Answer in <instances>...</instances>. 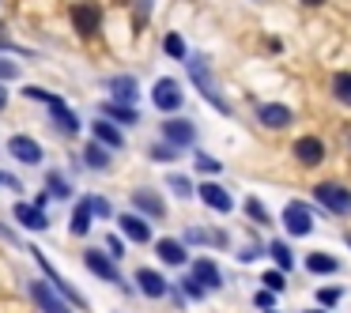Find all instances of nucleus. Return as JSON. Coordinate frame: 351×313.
Wrapping results in <instances>:
<instances>
[{"label": "nucleus", "mask_w": 351, "mask_h": 313, "mask_svg": "<svg viewBox=\"0 0 351 313\" xmlns=\"http://www.w3.org/2000/svg\"><path fill=\"white\" fill-rule=\"evenodd\" d=\"M84 268L95 275V279H106V283H114V287H121L125 295H136V290H129V283H125V275H121V264H117L114 257H110L106 249H84Z\"/></svg>", "instance_id": "obj_1"}, {"label": "nucleus", "mask_w": 351, "mask_h": 313, "mask_svg": "<svg viewBox=\"0 0 351 313\" xmlns=\"http://www.w3.org/2000/svg\"><path fill=\"white\" fill-rule=\"evenodd\" d=\"M189 76H193V84H197V91L204 95V99L212 102V106L219 110L223 117H230V114H234V110H230V102L223 99L219 84H215V79H212V72H208V61H204V57H193V61H189Z\"/></svg>", "instance_id": "obj_2"}, {"label": "nucleus", "mask_w": 351, "mask_h": 313, "mask_svg": "<svg viewBox=\"0 0 351 313\" xmlns=\"http://www.w3.org/2000/svg\"><path fill=\"white\" fill-rule=\"evenodd\" d=\"M152 102H155V110H162V114H178V110L185 106V87H182V79L159 76V79L152 84Z\"/></svg>", "instance_id": "obj_3"}, {"label": "nucleus", "mask_w": 351, "mask_h": 313, "mask_svg": "<svg viewBox=\"0 0 351 313\" xmlns=\"http://www.w3.org/2000/svg\"><path fill=\"white\" fill-rule=\"evenodd\" d=\"M31 257H34V260H38V268H42V272H46V279H49V287H53V290H57V295H61V298H64V302H72V305H76V310H87V298H84V295H80V290H76V287H72V283H69V279H64V275H61V272H57V268H53V264H49V260H46V253H42V249H31Z\"/></svg>", "instance_id": "obj_4"}, {"label": "nucleus", "mask_w": 351, "mask_h": 313, "mask_svg": "<svg viewBox=\"0 0 351 313\" xmlns=\"http://www.w3.org/2000/svg\"><path fill=\"white\" fill-rule=\"evenodd\" d=\"M69 16L80 38H91V34L102 31V4H95V0H76L69 8Z\"/></svg>", "instance_id": "obj_5"}, {"label": "nucleus", "mask_w": 351, "mask_h": 313, "mask_svg": "<svg viewBox=\"0 0 351 313\" xmlns=\"http://www.w3.org/2000/svg\"><path fill=\"white\" fill-rule=\"evenodd\" d=\"M27 295H31V302L38 305L42 313H76V305L64 302V298L49 287V279H31L27 283Z\"/></svg>", "instance_id": "obj_6"}, {"label": "nucleus", "mask_w": 351, "mask_h": 313, "mask_svg": "<svg viewBox=\"0 0 351 313\" xmlns=\"http://www.w3.org/2000/svg\"><path fill=\"white\" fill-rule=\"evenodd\" d=\"M313 197L321 200V208L332 215H351V189L340 181H321L317 189H313Z\"/></svg>", "instance_id": "obj_7"}, {"label": "nucleus", "mask_w": 351, "mask_h": 313, "mask_svg": "<svg viewBox=\"0 0 351 313\" xmlns=\"http://www.w3.org/2000/svg\"><path fill=\"white\" fill-rule=\"evenodd\" d=\"M283 230H287L291 238L313 234V212H310V204H302V200H291V204L283 208Z\"/></svg>", "instance_id": "obj_8"}, {"label": "nucleus", "mask_w": 351, "mask_h": 313, "mask_svg": "<svg viewBox=\"0 0 351 313\" xmlns=\"http://www.w3.org/2000/svg\"><path fill=\"white\" fill-rule=\"evenodd\" d=\"M159 136L182 151V147L197 144V125H193L189 117H167V121H162V129H159Z\"/></svg>", "instance_id": "obj_9"}, {"label": "nucleus", "mask_w": 351, "mask_h": 313, "mask_svg": "<svg viewBox=\"0 0 351 313\" xmlns=\"http://www.w3.org/2000/svg\"><path fill=\"white\" fill-rule=\"evenodd\" d=\"M8 155L16 162H23V166H38L42 159H46V151H42L38 140L23 136V132H16V136H8Z\"/></svg>", "instance_id": "obj_10"}, {"label": "nucleus", "mask_w": 351, "mask_h": 313, "mask_svg": "<svg viewBox=\"0 0 351 313\" xmlns=\"http://www.w3.org/2000/svg\"><path fill=\"white\" fill-rule=\"evenodd\" d=\"M257 121L265 125V129H287L291 121H295V110L283 106V102H261L257 106Z\"/></svg>", "instance_id": "obj_11"}, {"label": "nucleus", "mask_w": 351, "mask_h": 313, "mask_svg": "<svg viewBox=\"0 0 351 313\" xmlns=\"http://www.w3.org/2000/svg\"><path fill=\"white\" fill-rule=\"evenodd\" d=\"M155 257L167 268H182L185 260H189V245H185L182 238H159V242H155Z\"/></svg>", "instance_id": "obj_12"}, {"label": "nucleus", "mask_w": 351, "mask_h": 313, "mask_svg": "<svg viewBox=\"0 0 351 313\" xmlns=\"http://www.w3.org/2000/svg\"><path fill=\"white\" fill-rule=\"evenodd\" d=\"M12 215H16V223L23 230H34V234H38V230H49V219H46V208H38L31 200V204H23V200H19L16 208H12Z\"/></svg>", "instance_id": "obj_13"}, {"label": "nucleus", "mask_w": 351, "mask_h": 313, "mask_svg": "<svg viewBox=\"0 0 351 313\" xmlns=\"http://www.w3.org/2000/svg\"><path fill=\"white\" fill-rule=\"evenodd\" d=\"M117 227H121V234L129 238V242H136V245H147V242H152V223L140 219V215H132V212H121V215H117Z\"/></svg>", "instance_id": "obj_14"}, {"label": "nucleus", "mask_w": 351, "mask_h": 313, "mask_svg": "<svg viewBox=\"0 0 351 313\" xmlns=\"http://www.w3.org/2000/svg\"><path fill=\"white\" fill-rule=\"evenodd\" d=\"M91 136L99 140V144H106L110 151H125V132L117 129L110 117H95V121H91Z\"/></svg>", "instance_id": "obj_15"}, {"label": "nucleus", "mask_w": 351, "mask_h": 313, "mask_svg": "<svg viewBox=\"0 0 351 313\" xmlns=\"http://www.w3.org/2000/svg\"><path fill=\"white\" fill-rule=\"evenodd\" d=\"M197 197H200V204H204V208H212V212H219V215H230V212H234V200H230V192L219 189V185H212V181L200 185Z\"/></svg>", "instance_id": "obj_16"}, {"label": "nucleus", "mask_w": 351, "mask_h": 313, "mask_svg": "<svg viewBox=\"0 0 351 313\" xmlns=\"http://www.w3.org/2000/svg\"><path fill=\"white\" fill-rule=\"evenodd\" d=\"M193 279L204 283L208 290H223V283H227V279H223V272H219V264H215L212 257H197V260H193Z\"/></svg>", "instance_id": "obj_17"}, {"label": "nucleus", "mask_w": 351, "mask_h": 313, "mask_svg": "<svg viewBox=\"0 0 351 313\" xmlns=\"http://www.w3.org/2000/svg\"><path fill=\"white\" fill-rule=\"evenodd\" d=\"M49 121H53L57 129L64 132V136H76V132H80V117L69 110V102H64V99H53V102H49Z\"/></svg>", "instance_id": "obj_18"}, {"label": "nucleus", "mask_w": 351, "mask_h": 313, "mask_svg": "<svg viewBox=\"0 0 351 313\" xmlns=\"http://www.w3.org/2000/svg\"><path fill=\"white\" fill-rule=\"evenodd\" d=\"M295 159L306 162V166H321V162H325V144H321L317 136L295 140Z\"/></svg>", "instance_id": "obj_19"}, {"label": "nucleus", "mask_w": 351, "mask_h": 313, "mask_svg": "<svg viewBox=\"0 0 351 313\" xmlns=\"http://www.w3.org/2000/svg\"><path fill=\"white\" fill-rule=\"evenodd\" d=\"M106 87H110V99H114V102H129V106H136L140 87H136V79H132V76H110Z\"/></svg>", "instance_id": "obj_20"}, {"label": "nucleus", "mask_w": 351, "mask_h": 313, "mask_svg": "<svg viewBox=\"0 0 351 313\" xmlns=\"http://www.w3.org/2000/svg\"><path fill=\"white\" fill-rule=\"evenodd\" d=\"M136 287L144 298H167V279H162L159 272H152V268H136Z\"/></svg>", "instance_id": "obj_21"}, {"label": "nucleus", "mask_w": 351, "mask_h": 313, "mask_svg": "<svg viewBox=\"0 0 351 313\" xmlns=\"http://www.w3.org/2000/svg\"><path fill=\"white\" fill-rule=\"evenodd\" d=\"M132 208L144 212V215H152V219H162V215H167V204L159 200V192H155V189H136V192H132Z\"/></svg>", "instance_id": "obj_22"}, {"label": "nucleus", "mask_w": 351, "mask_h": 313, "mask_svg": "<svg viewBox=\"0 0 351 313\" xmlns=\"http://www.w3.org/2000/svg\"><path fill=\"white\" fill-rule=\"evenodd\" d=\"M306 272H313V275H336L340 272V260L332 257V253H321V249H313V253H306Z\"/></svg>", "instance_id": "obj_23"}, {"label": "nucleus", "mask_w": 351, "mask_h": 313, "mask_svg": "<svg viewBox=\"0 0 351 313\" xmlns=\"http://www.w3.org/2000/svg\"><path fill=\"white\" fill-rule=\"evenodd\" d=\"M84 162L91 170H99V174H106L110 166H114V155H110L106 144H99V140H91V144L84 147Z\"/></svg>", "instance_id": "obj_24"}, {"label": "nucleus", "mask_w": 351, "mask_h": 313, "mask_svg": "<svg viewBox=\"0 0 351 313\" xmlns=\"http://www.w3.org/2000/svg\"><path fill=\"white\" fill-rule=\"evenodd\" d=\"M99 110H102V117H110L114 125H136L140 121V114L129 106V102H114V99H110V102H102Z\"/></svg>", "instance_id": "obj_25"}, {"label": "nucleus", "mask_w": 351, "mask_h": 313, "mask_svg": "<svg viewBox=\"0 0 351 313\" xmlns=\"http://www.w3.org/2000/svg\"><path fill=\"white\" fill-rule=\"evenodd\" d=\"M91 219H95V215H91V208H87V200H80V204H76V212H72V238H87V234H91Z\"/></svg>", "instance_id": "obj_26"}, {"label": "nucleus", "mask_w": 351, "mask_h": 313, "mask_svg": "<svg viewBox=\"0 0 351 313\" xmlns=\"http://www.w3.org/2000/svg\"><path fill=\"white\" fill-rule=\"evenodd\" d=\"M268 257L276 260V268H280V272H291V268H295V253H291V245L280 242V238H276V242H268Z\"/></svg>", "instance_id": "obj_27"}, {"label": "nucleus", "mask_w": 351, "mask_h": 313, "mask_svg": "<svg viewBox=\"0 0 351 313\" xmlns=\"http://www.w3.org/2000/svg\"><path fill=\"white\" fill-rule=\"evenodd\" d=\"M162 49H167L170 61H185V57H189V42H185L182 34H174V31H170L167 38H162Z\"/></svg>", "instance_id": "obj_28"}, {"label": "nucleus", "mask_w": 351, "mask_h": 313, "mask_svg": "<svg viewBox=\"0 0 351 313\" xmlns=\"http://www.w3.org/2000/svg\"><path fill=\"white\" fill-rule=\"evenodd\" d=\"M332 99L351 106V72H336L332 76Z\"/></svg>", "instance_id": "obj_29"}, {"label": "nucleus", "mask_w": 351, "mask_h": 313, "mask_svg": "<svg viewBox=\"0 0 351 313\" xmlns=\"http://www.w3.org/2000/svg\"><path fill=\"white\" fill-rule=\"evenodd\" d=\"M46 192H49V197H57V200H69V197H72V185H69V177H61V174H49V177H46Z\"/></svg>", "instance_id": "obj_30"}, {"label": "nucleus", "mask_w": 351, "mask_h": 313, "mask_svg": "<svg viewBox=\"0 0 351 313\" xmlns=\"http://www.w3.org/2000/svg\"><path fill=\"white\" fill-rule=\"evenodd\" d=\"M245 212H250V219H257L261 227H272V212H268L257 197H245Z\"/></svg>", "instance_id": "obj_31"}, {"label": "nucleus", "mask_w": 351, "mask_h": 313, "mask_svg": "<svg viewBox=\"0 0 351 313\" xmlns=\"http://www.w3.org/2000/svg\"><path fill=\"white\" fill-rule=\"evenodd\" d=\"M87 208H91V215L95 219H110V215H114V208L106 204V197H99V192H87Z\"/></svg>", "instance_id": "obj_32"}, {"label": "nucleus", "mask_w": 351, "mask_h": 313, "mask_svg": "<svg viewBox=\"0 0 351 313\" xmlns=\"http://www.w3.org/2000/svg\"><path fill=\"white\" fill-rule=\"evenodd\" d=\"M178 290H185V298H193V302H204V298H208V287H204V283H197L193 275H185V279L178 283Z\"/></svg>", "instance_id": "obj_33"}, {"label": "nucleus", "mask_w": 351, "mask_h": 313, "mask_svg": "<svg viewBox=\"0 0 351 313\" xmlns=\"http://www.w3.org/2000/svg\"><path fill=\"white\" fill-rule=\"evenodd\" d=\"M167 185H170V192H178L182 200H189L193 192H197V189H193V181H189V177H182V174H167Z\"/></svg>", "instance_id": "obj_34"}, {"label": "nucleus", "mask_w": 351, "mask_h": 313, "mask_svg": "<svg viewBox=\"0 0 351 313\" xmlns=\"http://www.w3.org/2000/svg\"><path fill=\"white\" fill-rule=\"evenodd\" d=\"M261 283H265L268 290H276V295H280V290H287V272H280V268H268V272L261 275Z\"/></svg>", "instance_id": "obj_35"}, {"label": "nucleus", "mask_w": 351, "mask_h": 313, "mask_svg": "<svg viewBox=\"0 0 351 313\" xmlns=\"http://www.w3.org/2000/svg\"><path fill=\"white\" fill-rule=\"evenodd\" d=\"M147 155H152L155 162H174L178 159V147L174 144H152V147H147Z\"/></svg>", "instance_id": "obj_36"}, {"label": "nucleus", "mask_w": 351, "mask_h": 313, "mask_svg": "<svg viewBox=\"0 0 351 313\" xmlns=\"http://www.w3.org/2000/svg\"><path fill=\"white\" fill-rule=\"evenodd\" d=\"M343 298V287H336V283H328V287H317V302L321 305H336Z\"/></svg>", "instance_id": "obj_37"}, {"label": "nucleus", "mask_w": 351, "mask_h": 313, "mask_svg": "<svg viewBox=\"0 0 351 313\" xmlns=\"http://www.w3.org/2000/svg\"><path fill=\"white\" fill-rule=\"evenodd\" d=\"M197 170H200V174H212V177H215V174H223V162L200 151V155H197Z\"/></svg>", "instance_id": "obj_38"}, {"label": "nucleus", "mask_w": 351, "mask_h": 313, "mask_svg": "<svg viewBox=\"0 0 351 313\" xmlns=\"http://www.w3.org/2000/svg\"><path fill=\"white\" fill-rule=\"evenodd\" d=\"M106 253H110L114 260H125V238L110 234V238H106Z\"/></svg>", "instance_id": "obj_39"}, {"label": "nucleus", "mask_w": 351, "mask_h": 313, "mask_svg": "<svg viewBox=\"0 0 351 313\" xmlns=\"http://www.w3.org/2000/svg\"><path fill=\"white\" fill-rule=\"evenodd\" d=\"M23 95H27V99H34V102H46V106H49V102H53V99H57V95H49V91H42V87H23Z\"/></svg>", "instance_id": "obj_40"}, {"label": "nucleus", "mask_w": 351, "mask_h": 313, "mask_svg": "<svg viewBox=\"0 0 351 313\" xmlns=\"http://www.w3.org/2000/svg\"><path fill=\"white\" fill-rule=\"evenodd\" d=\"M253 302L261 305V310H276V290H257V298Z\"/></svg>", "instance_id": "obj_41"}, {"label": "nucleus", "mask_w": 351, "mask_h": 313, "mask_svg": "<svg viewBox=\"0 0 351 313\" xmlns=\"http://www.w3.org/2000/svg\"><path fill=\"white\" fill-rule=\"evenodd\" d=\"M155 8V0H136V27L147 23V12Z\"/></svg>", "instance_id": "obj_42"}, {"label": "nucleus", "mask_w": 351, "mask_h": 313, "mask_svg": "<svg viewBox=\"0 0 351 313\" xmlns=\"http://www.w3.org/2000/svg\"><path fill=\"white\" fill-rule=\"evenodd\" d=\"M0 76H4V79H16V76H19V68H16L12 61H4V57H0Z\"/></svg>", "instance_id": "obj_43"}, {"label": "nucleus", "mask_w": 351, "mask_h": 313, "mask_svg": "<svg viewBox=\"0 0 351 313\" xmlns=\"http://www.w3.org/2000/svg\"><path fill=\"white\" fill-rule=\"evenodd\" d=\"M265 49H268V53H283V38H268Z\"/></svg>", "instance_id": "obj_44"}, {"label": "nucleus", "mask_w": 351, "mask_h": 313, "mask_svg": "<svg viewBox=\"0 0 351 313\" xmlns=\"http://www.w3.org/2000/svg\"><path fill=\"white\" fill-rule=\"evenodd\" d=\"M0 238H4V242H12V245H19V238H16V234H12V230H8V227H4V223H0Z\"/></svg>", "instance_id": "obj_45"}, {"label": "nucleus", "mask_w": 351, "mask_h": 313, "mask_svg": "<svg viewBox=\"0 0 351 313\" xmlns=\"http://www.w3.org/2000/svg\"><path fill=\"white\" fill-rule=\"evenodd\" d=\"M0 185H8V189H19V181H16V177H8V174H0Z\"/></svg>", "instance_id": "obj_46"}, {"label": "nucleus", "mask_w": 351, "mask_h": 313, "mask_svg": "<svg viewBox=\"0 0 351 313\" xmlns=\"http://www.w3.org/2000/svg\"><path fill=\"white\" fill-rule=\"evenodd\" d=\"M8 106V91H4V84H0V110Z\"/></svg>", "instance_id": "obj_47"}, {"label": "nucleus", "mask_w": 351, "mask_h": 313, "mask_svg": "<svg viewBox=\"0 0 351 313\" xmlns=\"http://www.w3.org/2000/svg\"><path fill=\"white\" fill-rule=\"evenodd\" d=\"M306 8H321V4H328V0H302Z\"/></svg>", "instance_id": "obj_48"}, {"label": "nucleus", "mask_w": 351, "mask_h": 313, "mask_svg": "<svg viewBox=\"0 0 351 313\" xmlns=\"http://www.w3.org/2000/svg\"><path fill=\"white\" fill-rule=\"evenodd\" d=\"M306 313H325V310H306Z\"/></svg>", "instance_id": "obj_49"}, {"label": "nucleus", "mask_w": 351, "mask_h": 313, "mask_svg": "<svg viewBox=\"0 0 351 313\" xmlns=\"http://www.w3.org/2000/svg\"><path fill=\"white\" fill-rule=\"evenodd\" d=\"M348 245H351V234H348Z\"/></svg>", "instance_id": "obj_50"}, {"label": "nucleus", "mask_w": 351, "mask_h": 313, "mask_svg": "<svg viewBox=\"0 0 351 313\" xmlns=\"http://www.w3.org/2000/svg\"><path fill=\"white\" fill-rule=\"evenodd\" d=\"M268 313H276V310H268Z\"/></svg>", "instance_id": "obj_51"}]
</instances>
